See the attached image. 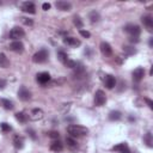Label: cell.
<instances>
[{
    "mask_svg": "<svg viewBox=\"0 0 153 153\" xmlns=\"http://www.w3.org/2000/svg\"><path fill=\"white\" fill-rule=\"evenodd\" d=\"M18 97L21 101L23 102H26L31 98V92L25 88V86H21L19 90H18Z\"/></svg>",
    "mask_w": 153,
    "mask_h": 153,
    "instance_id": "6",
    "label": "cell"
},
{
    "mask_svg": "<svg viewBox=\"0 0 153 153\" xmlns=\"http://www.w3.org/2000/svg\"><path fill=\"white\" fill-rule=\"evenodd\" d=\"M36 79H37V82H38L40 84L46 85V84H48V83L50 82V74H49L48 72L38 73V74H37V76H36Z\"/></svg>",
    "mask_w": 153,
    "mask_h": 153,
    "instance_id": "8",
    "label": "cell"
},
{
    "mask_svg": "<svg viewBox=\"0 0 153 153\" xmlns=\"http://www.w3.org/2000/svg\"><path fill=\"white\" fill-rule=\"evenodd\" d=\"M43 116H44L43 110H42V109L36 108V109H34V110L30 113L29 118H30L31 121H38V120H42V118H43Z\"/></svg>",
    "mask_w": 153,
    "mask_h": 153,
    "instance_id": "7",
    "label": "cell"
},
{
    "mask_svg": "<svg viewBox=\"0 0 153 153\" xmlns=\"http://www.w3.org/2000/svg\"><path fill=\"white\" fill-rule=\"evenodd\" d=\"M22 22H23L25 25H30V26L34 24V22H32L31 19H29V18H22Z\"/></svg>",
    "mask_w": 153,
    "mask_h": 153,
    "instance_id": "33",
    "label": "cell"
},
{
    "mask_svg": "<svg viewBox=\"0 0 153 153\" xmlns=\"http://www.w3.org/2000/svg\"><path fill=\"white\" fill-rule=\"evenodd\" d=\"M101 51H102V54H103L105 57L113 55V48H111V46H110L108 42H102V43H101Z\"/></svg>",
    "mask_w": 153,
    "mask_h": 153,
    "instance_id": "11",
    "label": "cell"
},
{
    "mask_svg": "<svg viewBox=\"0 0 153 153\" xmlns=\"http://www.w3.org/2000/svg\"><path fill=\"white\" fill-rule=\"evenodd\" d=\"M62 148H63V146H62V143L59 140L57 141H53L51 145H50V149L54 151V152H61Z\"/></svg>",
    "mask_w": 153,
    "mask_h": 153,
    "instance_id": "19",
    "label": "cell"
},
{
    "mask_svg": "<svg viewBox=\"0 0 153 153\" xmlns=\"http://www.w3.org/2000/svg\"><path fill=\"white\" fill-rule=\"evenodd\" d=\"M145 140L147 141V145L151 147L152 146V139H151V133H147L146 136H145Z\"/></svg>",
    "mask_w": 153,
    "mask_h": 153,
    "instance_id": "32",
    "label": "cell"
},
{
    "mask_svg": "<svg viewBox=\"0 0 153 153\" xmlns=\"http://www.w3.org/2000/svg\"><path fill=\"white\" fill-rule=\"evenodd\" d=\"M10 66V60L4 53H0V68H7Z\"/></svg>",
    "mask_w": 153,
    "mask_h": 153,
    "instance_id": "18",
    "label": "cell"
},
{
    "mask_svg": "<svg viewBox=\"0 0 153 153\" xmlns=\"http://www.w3.org/2000/svg\"><path fill=\"white\" fill-rule=\"evenodd\" d=\"M152 46H153V38L149 40V47H152Z\"/></svg>",
    "mask_w": 153,
    "mask_h": 153,
    "instance_id": "39",
    "label": "cell"
},
{
    "mask_svg": "<svg viewBox=\"0 0 153 153\" xmlns=\"http://www.w3.org/2000/svg\"><path fill=\"white\" fill-rule=\"evenodd\" d=\"M105 102H107V96H105V93H104L102 90L96 91V93H95V104H96L97 107H102V105L105 104Z\"/></svg>",
    "mask_w": 153,
    "mask_h": 153,
    "instance_id": "5",
    "label": "cell"
},
{
    "mask_svg": "<svg viewBox=\"0 0 153 153\" xmlns=\"http://www.w3.org/2000/svg\"><path fill=\"white\" fill-rule=\"evenodd\" d=\"M50 7H51V5H50L49 3H44V4L42 5V9H43L44 11H48V10H49Z\"/></svg>",
    "mask_w": 153,
    "mask_h": 153,
    "instance_id": "36",
    "label": "cell"
},
{
    "mask_svg": "<svg viewBox=\"0 0 153 153\" xmlns=\"http://www.w3.org/2000/svg\"><path fill=\"white\" fill-rule=\"evenodd\" d=\"M89 18L91 19V22H92V23H97V22H99L101 16H99V13H98L97 11H91V12H90Z\"/></svg>",
    "mask_w": 153,
    "mask_h": 153,
    "instance_id": "23",
    "label": "cell"
},
{
    "mask_svg": "<svg viewBox=\"0 0 153 153\" xmlns=\"http://www.w3.org/2000/svg\"><path fill=\"white\" fill-rule=\"evenodd\" d=\"M25 36V32L22 28L19 26H15L13 29H11L10 31V38L13 41H19V38H23Z\"/></svg>",
    "mask_w": 153,
    "mask_h": 153,
    "instance_id": "4",
    "label": "cell"
},
{
    "mask_svg": "<svg viewBox=\"0 0 153 153\" xmlns=\"http://www.w3.org/2000/svg\"><path fill=\"white\" fill-rule=\"evenodd\" d=\"M79 32H80V35H82L83 37H85V38H89V37L91 36V34H90L89 31H85V30H80Z\"/></svg>",
    "mask_w": 153,
    "mask_h": 153,
    "instance_id": "34",
    "label": "cell"
},
{
    "mask_svg": "<svg viewBox=\"0 0 153 153\" xmlns=\"http://www.w3.org/2000/svg\"><path fill=\"white\" fill-rule=\"evenodd\" d=\"M67 132L68 134H71L72 136H85L89 134V129L86 127H83V126H79V124H71L67 127Z\"/></svg>",
    "mask_w": 153,
    "mask_h": 153,
    "instance_id": "1",
    "label": "cell"
},
{
    "mask_svg": "<svg viewBox=\"0 0 153 153\" xmlns=\"http://www.w3.org/2000/svg\"><path fill=\"white\" fill-rule=\"evenodd\" d=\"M6 85H7V83L5 79H0V90H4Z\"/></svg>",
    "mask_w": 153,
    "mask_h": 153,
    "instance_id": "35",
    "label": "cell"
},
{
    "mask_svg": "<svg viewBox=\"0 0 153 153\" xmlns=\"http://www.w3.org/2000/svg\"><path fill=\"white\" fill-rule=\"evenodd\" d=\"M22 10L24 12H26V13H30V15L36 13V6H35V4L32 1H25V3H23Z\"/></svg>",
    "mask_w": 153,
    "mask_h": 153,
    "instance_id": "9",
    "label": "cell"
},
{
    "mask_svg": "<svg viewBox=\"0 0 153 153\" xmlns=\"http://www.w3.org/2000/svg\"><path fill=\"white\" fill-rule=\"evenodd\" d=\"M57 59H59V60L65 65V63H66V61L68 60V56H67V54H66L65 51L59 50V51H57Z\"/></svg>",
    "mask_w": 153,
    "mask_h": 153,
    "instance_id": "25",
    "label": "cell"
},
{
    "mask_svg": "<svg viewBox=\"0 0 153 153\" xmlns=\"http://www.w3.org/2000/svg\"><path fill=\"white\" fill-rule=\"evenodd\" d=\"M49 57V53L47 49H41L38 50L34 56H32V61L35 63H44Z\"/></svg>",
    "mask_w": 153,
    "mask_h": 153,
    "instance_id": "2",
    "label": "cell"
},
{
    "mask_svg": "<svg viewBox=\"0 0 153 153\" xmlns=\"http://www.w3.org/2000/svg\"><path fill=\"white\" fill-rule=\"evenodd\" d=\"M65 66H66V67H68V68H76L78 63H76L75 61H73V60H71V59H68V60L66 61Z\"/></svg>",
    "mask_w": 153,
    "mask_h": 153,
    "instance_id": "28",
    "label": "cell"
},
{
    "mask_svg": "<svg viewBox=\"0 0 153 153\" xmlns=\"http://www.w3.org/2000/svg\"><path fill=\"white\" fill-rule=\"evenodd\" d=\"M13 143H15V147L16 148H23L24 147V139L22 136H15V140H13Z\"/></svg>",
    "mask_w": 153,
    "mask_h": 153,
    "instance_id": "20",
    "label": "cell"
},
{
    "mask_svg": "<svg viewBox=\"0 0 153 153\" xmlns=\"http://www.w3.org/2000/svg\"><path fill=\"white\" fill-rule=\"evenodd\" d=\"M73 23H74V25L76 26V28H83V25H84V23H83V21L80 19V17H78V16H75L74 17V21H73Z\"/></svg>",
    "mask_w": 153,
    "mask_h": 153,
    "instance_id": "27",
    "label": "cell"
},
{
    "mask_svg": "<svg viewBox=\"0 0 153 153\" xmlns=\"http://www.w3.org/2000/svg\"><path fill=\"white\" fill-rule=\"evenodd\" d=\"M1 104H3L4 108L7 109V110H12V109H13V103H12L11 101H9V99L3 98V99H1Z\"/></svg>",
    "mask_w": 153,
    "mask_h": 153,
    "instance_id": "26",
    "label": "cell"
},
{
    "mask_svg": "<svg viewBox=\"0 0 153 153\" xmlns=\"http://www.w3.org/2000/svg\"><path fill=\"white\" fill-rule=\"evenodd\" d=\"M16 118H17L19 122H22V123H25V122L28 121L29 116H28L26 114H24V113H17V114H16Z\"/></svg>",
    "mask_w": 153,
    "mask_h": 153,
    "instance_id": "24",
    "label": "cell"
},
{
    "mask_svg": "<svg viewBox=\"0 0 153 153\" xmlns=\"http://www.w3.org/2000/svg\"><path fill=\"white\" fill-rule=\"evenodd\" d=\"M63 43L65 44H67L68 47H79L80 44H82V42H80V40H78V38H75V37H65L63 38Z\"/></svg>",
    "mask_w": 153,
    "mask_h": 153,
    "instance_id": "12",
    "label": "cell"
},
{
    "mask_svg": "<svg viewBox=\"0 0 153 153\" xmlns=\"http://www.w3.org/2000/svg\"><path fill=\"white\" fill-rule=\"evenodd\" d=\"M145 101H146V103L148 104V107H149L151 109H153V103H152V101H151V99H148V98H146Z\"/></svg>",
    "mask_w": 153,
    "mask_h": 153,
    "instance_id": "38",
    "label": "cell"
},
{
    "mask_svg": "<svg viewBox=\"0 0 153 153\" xmlns=\"http://www.w3.org/2000/svg\"><path fill=\"white\" fill-rule=\"evenodd\" d=\"M141 21H142L143 25L146 26V29L148 31H152L153 30V18L151 16H145V17H142Z\"/></svg>",
    "mask_w": 153,
    "mask_h": 153,
    "instance_id": "17",
    "label": "cell"
},
{
    "mask_svg": "<svg viewBox=\"0 0 153 153\" xmlns=\"http://www.w3.org/2000/svg\"><path fill=\"white\" fill-rule=\"evenodd\" d=\"M114 151H117L120 153H130L129 151V146L127 142H121L116 146H114Z\"/></svg>",
    "mask_w": 153,
    "mask_h": 153,
    "instance_id": "16",
    "label": "cell"
},
{
    "mask_svg": "<svg viewBox=\"0 0 153 153\" xmlns=\"http://www.w3.org/2000/svg\"><path fill=\"white\" fill-rule=\"evenodd\" d=\"M124 31L129 35V37H139V35L141 32V29L136 24H128V25L124 26Z\"/></svg>",
    "mask_w": 153,
    "mask_h": 153,
    "instance_id": "3",
    "label": "cell"
},
{
    "mask_svg": "<svg viewBox=\"0 0 153 153\" xmlns=\"http://www.w3.org/2000/svg\"><path fill=\"white\" fill-rule=\"evenodd\" d=\"M48 136L51 138V139H59L60 135H59L57 132H49V133H48Z\"/></svg>",
    "mask_w": 153,
    "mask_h": 153,
    "instance_id": "31",
    "label": "cell"
},
{
    "mask_svg": "<svg viewBox=\"0 0 153 153\" xmlns=\"http://www.w3.org/2000/svg\"><path fill=\"white\" fill-rule=\"evenodd\" d=\"M104 84H105V86H107L109 90L114 89V88L116 86V79H115V76L111 75V74H108V75L105 76V79H104Z\"/></svg>",
    "mask_w": 153,
    "mask_h": 153,
    "instance_id": "13",
    "label": "cell"
},
{
    "mask_svg": "<svg viewBox=\"0 0 153 153\" xmlns=\"http://www.w3.org/2000/svg\"><path fill=\"white\" fill-rule=\"evenodd\" d=\"M28 133L30 134V136H31L32 140H36V135H35V132L32 129H28Z\"/></svg>",
    "mask_w": 153,
    "mask_h": 153,
    "instance_id": "37",
    "label": "cell"
},
{
    "mask_svg": "<svg viewBox=\"0 0 153 153\" xmlns=\"http://www.w3.org/2000/svg\"><path fill=\"white\" fill-rule=\"evenodd\" d=\"M0 128H1V130L3 132H10V130H12V127L9 124V123H6V122H3L1 124H0Z\"/></svg>",
    "mask_w": 153,
    "mask_h": 153,
    "instance_id": "29",
    "label": "cell"
},
{
    "mask_svg": "<svg viewBox=\"0 0 153 153\" xmlns=\"http://www.w3.org/2000/svg\"><path fill=\"white\" fill-rule=\"evenodd\" d=\"M66 142H67V146L71 149H76V148H78V143H76V141L74 139H72V138H67Z\"/></svg>",
    "mask_w": 153,
    "mask_h": 153,
    "instance_id": "22",
    "label": "cell"
},
{
    "mask_svg": "<svg viewBox=\"0 0 153 153\" xmlns=\"http://www.w3.org/2000/svg\"><path fill=\"white\" fill-rule=\"evenodd\" d=\"M123 50H124L127 54H129V55H130V54H135V53H136V50H135L134 48H132V47H124V48H123Z\"/></svg>",
    "mask_w": 153,
    "mask_h": 153,
    "instance_id": "30",
    "label": "cell"
},
{
    "mask_svg": "<svg viewBox=\"0 0 153 153\" xmlns=\"http://www.w3.org/2000/svg\"><path fill=\"white\" fill-rule=\"evenodd\" d=\"M10 49L12 51H15V53H22L24 50V44L21 41H13L10 44Z\"/></svg>",
    "mask_w": 153,
    "mask_h": 153,
    "instance_id": "14",
    "label": "cell"
},
{
    "mask_svg": "<svg viewBox=\"0 0 153 153\" xmlns=\"http://www.w3.org/2000/svg\"><path fill=\"white\" fill-rule=\"evenodd\" d=\"M55 6L57 10L60 11H69L72 9V4L71 3H67V1H62V0H60V1H56L55 3Z\"/></svg>",
    "mask_w": 153,
    "mask_h": 153,
    "instance_id": "15",
    "label": "cell"
},
{
    "mask_svg": "<svg viewBox=\"0 0 153 153\" xmlns=\"http://www.w3.org/2000/svg\"><path fill=\"white\" fill-rule=\"evenodd\" d=\"M143 75H145V69H143L142 67H138V68L134 69V72H133V80H134L135 83H139V82L142 80Z\"/></svg>",
    "mask_w": 153,
    "mask_h": 153,
    "instance_id": "10",
    "label": "cell"
},
{
    "mask_svg": "<svg viewBox=\"0 0 153 153\" xmlns=\"http://www.w3.org/2000/svg\"><path fill=\"white\" fill-rule=\"evenodd\" d=\"M121 117H122V114L120 111H111L109 114V120L110 121H118V120H121Z\"/></svg>",
    "mask_w": 153,
    "mask_h": 153,
    "instance_id": "21",
    "label": "cell"
}]
</instances>
